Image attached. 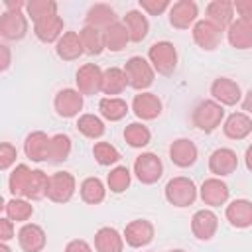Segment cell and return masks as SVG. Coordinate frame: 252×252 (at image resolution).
Instances as JSON below:
<instances>
[{
    "instance_id": "obj_1",
    "label": "cell",
    "mask_w": 252,
    "mask_h": 252,
    "mask_svg": "<svg viewBox=\"0 0 252 252\" xmlns=\"http://www.w3.org/2000/svg\"><path fill=\"white\" fill-rule=\"evenodd\" d=\"M226 114H224V106L219 104L213 98H203L195 104L193 112H191V122L197 130L211 134L215 132L219 126H222Z\"/></svg>"
},
{
    "instance_id": "obj_2",
    "label": "cell",
    "mask_w": 252,
    "mask_h": 252,
    "mask_svg": "<svg viewBox=\"0 0 252 252\" xmlns=\"http://www.w3.org/2000/svg\"><path fill=\"white\" fill-rule=\"evenodd\" d=\"M163 197L171 207L177 209H185L189 205H193L199 197V187L195 185V181L191 177L185 175H177L171 177L165 187H163Z\"/></svg>"
},
{
    "instance_id": "obj_3",
    "label": "cell",
    "mask_w": 252,
    "mask_h": 252,
    "mask_svg": "<svg viewBox=\"0 0 252 252\" xmlns=\"http://www.w3.org/2000/svg\"><path fill=\"white\" fill-rule=\"evenodd\" d=\"M124 73H126V79H128V87L138 91V93H144L148 91L154 81H156V71L152 67V63L148 61V57H142V55H132L130 59H126L124 63Z\"/></svg>"
},
{
    "instance_id": "obj_4",
    "label": "cell",
    "mask_w": 252,
    "mask_h": 252,
    "mask_svg": "<svg viewBox=\"0 0 252 252\" xmlns=\"http://www.w3.org/2000/svg\"><path fill=\"white\" fill-rule=\"evenodd\" d=\"M148 61L152 63V67H154V71L158 75L169 77L177 69V61H179L177 47L171 41H167V39L156 41L148 49Z\"/></svg>"
},
{
    "instance_id": "obj_5",
    "label": "cell",
    "mask_w": 252,
    "mask_h": 252,
    "mask_svg": "<svg viewBox=\"0 0 252 252\" xmlns=\"http://www.w3.org/2000/svg\"><path fill=\"white\" fill-rule=\"evenodd\" d=\"M132 175L142 183V185H154L161 179L163 175V161L158 154L154 152H142L132 165Z\"/></svg>"
},
{
    "instance_id": "obj_6",
    "label": "cell",
    "mask_w": 252,
    "mask_h": 252,
    "mask_svg": "<svg viewBox=\"0 0 252 252\" xmlns=\"http://www.w3.org/2000/svg\"><path fill=\"white\" fill-rule=\"evenodd\" d=\"M102 77L104 69H100L96 63H83L75 73V89L83 96H94L102 93Z\"/></svg>"
},
{
    "instance_id": "obj_7",
    "label": "cell",
    "mask_w": 252,
    "mask_h": 252,
    "mask_svg": "<svg viewBox=\"0 0 252 252\" xmlns=\"http://www.w3.org/2000/svg\"><path fill=\"white\" fill-rule=\"evenodd\" d=\"M77 191V179L71 171H55L49 175V189L47 199L57 205H65L73 199Z\"/></svg>"
},
{
    "instance_id": "obj_8",
    "label": "cell",
    "mask_w": 252,
    "mask_h": 252,
    "mask_svg": "<svg viewBox=\"0 0 252 252\" xmlns=\"http://www.w3.org/2000/svg\"><path fill=\"white\" fill-rule=\"evenodd\" d=\"M30 30V18L26 12H8L0 14V37L4 41H20Z\"/></svg>"
},
{
    "instance_id": "obj_9",
    "label": "cell",
    "mask_w": 252,
    "mask_h": 252,
    "mask_svg": "<svg viewBox=\"0 0 252 252\" xmlns=\"http://www.w3.org/2000/svg\"><path fill=\"white\" fill-rule=\"evenodd\" d=\"M169 26L175 30H191L199 20V6L195 0H177L167 12Z\"/></svg>"
},
{
    "instance_id": "obj_10",
    "label": "cell",
    "mask_w": 252,
    "mask_h": 252,
    "mask_svg": "<svg viewBox=\"0 0 252 252\" xmlns=\"http://www.w3.org/2000/svg\"><path fill=\"white\" fill-rule=\"evenodd\" d=\"M209 93H211V98L222 106H236L242 102V96H244L240 85L230 77H217L211 83Z\"/></svg>"
},
{
    "instance_id": "obj_11",
    "label": "cell",
    "mask_w": 252,
    "mask_h": 252,
    "mask_svg": "<svg viewBox=\"0 0 252 252\" xmlns=\"http://www.w3.org/2000/svg\"><path fill=\"white\" fill-rule=\"evenodd\" d=\"M85 106V96L77 89H61L53 98V108L61 118H79Z\"/></svg>"
},
{
    "instance_id": "obj_12",
    "label": "cell",
    "mask_w": 252,
    "mask_h": 252,
    "mask_svg": "<svg viewBox=\"0 0 252 252\" xmlns=\"http://www.w3.org/2000/svg\"><path fill=\"white\" fill-rule=\"evenodd\" d=\"M122 236H124V242L130 248H144L154 240L156 226L148 219H134L124 226Z\"/></svg>"
},
{
    "instance_id": "obj_13",
    "label": "cell",
    "mask_w": 252,
    "mask_h": 252,
    "mask_svg": "<svg viewBox=\"0 0 252 252\" xmlns=\"http://www.w3.org/2000/svg\"><path fill=\"white\" fill-rule=\"evenodd\" d=\"M130 110L136 114V118L140 122H148V120H156L161 114L163 102H161V98L156 93L144 91V93L134 94L132 104H130Z\"/></svg>"
},
{
    "instance_id": "obj_14",
    "label": "cell",
    "mask_w": 252,
    "mask_h": 252,
    "mask_svg": "<svg viewBox=\"0 0 252 252\" xmlns=\"http://www.w3.org/2000/svg\"><path fill=\"white\" fill-rule=\"evenodd\" d=\"M222 30H219L215 24H211L205 18H199L197 24L191 28V37L195 45L203 51H215L222 41Z\"/></svg>"
},
{
    "instance_id": "obj_15",
    "label": "cell",
    "mask_w": 252,
    "mask_h": 252,
    "mask_svg": "<svg viewBox=\"0 0 252 252\" xmlns=\"http://www.w3.org/2000/svg\"><path fill=\"white\" fill-rule=\"evenodd\" d=\"M169 159L175 167L179 169H187L191 165H195L197 158H199V148L193 140L189 138H175L171 144H169Z\"/></svg>"
},
{
    "instance_id": "obj_16",
    "label": "cell",
    "mask_w": 252,
    "mask_h": 252,
    "mask_svg": "<svg viewBox=\"0 0 252 252\" xmlns=\"http://www.w3.org/2000/svg\"><path fill=\"white\" fill-rule=\"evenodd\" d=\"M228 197H230V189L224 183V179H220V177H209L199 187V199L209 209L226 205L228 203Z\"/></svg>"
},
{
    "instance_id": "obj_17",
    "label": "cell",
    "mask_w": 252,
    "mask_h": 252,
    "mask_svg": "<svg viewBox=\"0 0 252 252\" xmlns=\"http://www.w3.org/2000/svg\"><path fill=\"white\" fill-rule=\"evenodd\" d=\"M219 230V217L213 209H199L191 217V232L197 240H211Z\"/></svg>"
},
{
    "instance_id": "obj_18",
    "label": "cell",
    "mask_w": 252,
    "mask_h": 252,
    "mask_svg": "<svg viewBox=\"0 0 252 252\" xmlns=\"http://www.w3.org/2000/svg\"><path fill=\"white\" fill-rule=\"evenodd\" d=\"M238 167V156L232 148H217L209 156V171L213 177H226L234 173Z\"/></svg>"
},
{
    "instance_id": "obj_19",
    "label": "cell",
    "mask_w": 252,
    "mask_h": 252,
    "mask_svg": "<svg viewBox=\"0 0 252 252\" xmlns=\"http://www.w3.org/2000/svg\"><path fill=\"white\" fill-rule=\"evenodd\" d=\"M49 144H51V136H47V132L33 130L24 140V154H26L28 159H32L35 163L47 161V158H49Z\"/></svg>"
},
{
    "instance_id": "obj_20",
    "label": "cell",
    "mask_w": 252,
    "mask_h": 252,
    "mask_svg": "<svg viewBox=\"0 0 252 252\" xmlns=\"http://www.w3.org/2000/svg\"><path fill=\"white\" fill-rule=\"evenodd\" d=\"M18 244L22 252H41L47 244V234L43 226L35 222H26L18 230Z\"/></svg>"
},
{
    "instance_id": "obj_21",
    "label": "cell",
    "mask_w": 252,
    "mask_h": 252,
    "mask_svg": "<svg viewBox=\"0 0 252 252\" xmlns=\"http://www.w3.org/2000/svg\"><path fill=\"white\" fill-rule=\"evenodd\" d=\"M234 6L232 0H211L205 8V20L215 24L219 30L226 32L228 26L234 22Z\"/></svg>"
},
{
    "instance_id": "obj_22",
    "label": "cell",
    "mask_w": 252,
    "mask_h": 252,
    "mask_svg": "<svg viewBox=\"0 0 252 252\" xmlns=\"http://www.w3.org/2000/svg\"><path fill=\"white\" fill-rule=\"evenodd\" d=\"M224 219L234 228H250L252 226V201L250 199H234L224 207Z\"/></svg>"
},
{
    "instance_id": "obj_23",
    "label": "cell",
    "mask_w": 252,
    "mask_h": 252,
    "mask_svg": "<svg viewBox=\"0 0 252 252\" xmlns=\"http://www.w3.org/2000/svg\"><path fill=\"white\" fill-rule=\"evenodd\" d=\"M222 134L228 140H244L252 134V116L246 112H230L222 122Z\"/></svg>"
},
{
    "instance_id": "obj_24",
    "label": "cell",
    "mask_w": 252,
    "mask_h": 252,
    "mask_svg": "<svg viewBox=\"0 0 252 252\" xmlns=\"http://www.w3.org/2000/svg\"><path fill=\"white\" fill-rule=\"evenodd\" d=\"M224 33H226V41L230 47L240 49V51L252 47V20L234 18V22L228 26Z\"/></svg>"
},
{
    "instance_id": "obj_25",
    "label": "cell",
    "mask_w": 252,
    "mask_h": 252,
    "mask_svg": "<svg viewBox=\"0 0 252 252\" xmlns=\"http://www.w3.org/2000/svg\"><path fill=\"white\" fill-rule=\"evenodd\" d=\"M122 24L126 26L132 43L144 41L148 37V33H150V20H148V16L140 8L138 10H128L122 16Z\"/></svg>"
},
{
    "instance_id": "obj_26",
    "label": "cell",
    "mask_w": 252,
    "mask_h": 252,
    "mask_svg": "<svg viewBox=\"0 0 252 252\" xmlns=\"http://www.w3.org/2000/svg\"><path fill=\"white\" fill-rule=\"evenodd\" d=\"M63 33H65V24H63V18L59 14L49 16V18L33 24V35L41 43H57Z\"/></svg>"
},
{
    "instance_id": "obj_27",
    "label": "cell",
    "mask_w": 252,
    "mask_h": 252,
    "mask_svg": "<svg viewBox=\"0 0 252 252\" xmlns=\"http://www.w3.org/2000/svg\"><path fill=\"white\" fill-rule=\"evenodd\" d=\"M55 53H57V57L63 59V61H77V59L85 53L79 32L67 30V32L59 37V41L55 43Z\"/></svg>"
},
{
    "instance_id": "obj_28",
    "label": "cell",
    "mask_w": 252,
    "mask_h": 252,
    "mask_svg": "<svg viewBox=\"0 0 252 252\" xmlns=\"http://www.w3.org/2000/svg\"><path fill=\"white\" fill-rule=\"evenodd\" d=\"M114 22H118L116 10L106 2L93 4L85 14V26H93V28H98V30H106Z\"/></svg>"
},
{
    "instance_id": "obj_29",
    "label": "cell",
    "mask_w": 252,
    "mask_h": 252,
    "mask_svg": "<svg viewBox=\"0 0 252 252\" xmlns=\"http://www.w3.org/2000/svg\"><path fill=\"white\" fill-rule=\"evenodd\" d=\"M124 236L114 226H100L94 232V252H124Z\"/></svg>"
},
{
    "instance_id": "obj_30",
    "label": "cell",
    "mask_w": 252,
    "mask_h": 252,
    "mask_svg": "<svg viewBox=\"0 0 252 252\" xmlns=\"http://www.w3.org/2000/svg\"><path fill=\"white\" fill-rule=\"evenodd\" d=\"M130 112V104L120 96H102L98 100V116L108 122H120Z\"/></svg>"
},
{
    "instance_id": "obj_31",
    "label": "cell",
    "mask_w": 252,
    "mask_h": 252,
    "mask_svg": "<svg viewBox=\"0 0 252 252\" xmlns=\"http://www.w3.org/2000/svg\"><path fill=\"white\" fill-rule=\"evenodd\" d=\"M106 191H108L106 183L96 175L85 177L79 185V197L87 205H100L106 199Z\"/></svg>"
},
{
    "instance_id": "obj_32",
    "label": "cell",
    "mask_w": 252,
    "mask_h": 252,
    "mask_svg": "<svg viewBox=\"0 0 252 252\" xmlns=\"http://www.w3.org/2000/svg\"><path fill=\"white\" fill-rule=\"evenodd\" d=\"M33 215V205L26 197H10L4 203V217H8L14 222L26 224Z\"/></svg>"
},
{
    "instance_id": "obj_33",
    "label": "cell",
    "mask_w": 252,
    "mask_h": 252,
    "mask_svg": "<svg viewBox=\"0 0 252 252\" xmlns=\"http://www.w3.org/2000/svg\"><path fill=\"white\" fill-rule=\"evenodd\" d=\"M128 87V79L122 67H108L104 69V77H102V94L104 96H118L126 91Z\"/></svg>"
},
{
    "instance_id": "obj_34",
    "label": "cell",
    "mask_w": 252,
    "mask_h": 252,
    "mask_svg": "<svg viewBox=\"0 0 252 252\" xmlns=\"http://www.w3.org/2000/svg\"><path fill=\"white\" fill-rule=\"evenodd\" d=\"M128 43H130V35H128L126 26L122 24V20L114 22L112 26H108L104 30V45H106L108 51L120 53L122 49H126Z\"/></svg>"
},
{
    "instance_id": "obj_35",
    "label": "cell",
    "mask_w": 252,
    "mask_h": 252,
    "mask_svg": "<svg viewBox=\"0 0 252 252\" xmlns=\"http://www.w3.org/2000/svg\"><path fill=\"white\" fill-rule=\"evenodd\" d=\"M81 41H83V49L87 55H100L106 45H104V30L93 28V26H83L79 30Z\"/></svg>"
},
{
    "instance_id": "obj_36",
    "label": "cell",
    "mask_w": 252,
    "mask_h": 252,
    "mask_svg": "<svg viewBox=\"0 0 252 252\" xmlns=\"http://www.w3.org/2000/svg\"><path fill=\"white\" fill-rule=\"evenodd\" d=\"M77 130H79V134H83L89 140H100L106 132V126H104V120L98 114L85 112L77 118Z\"/></svg>"
},
{
    "instance_id": "obj_37",
    "label": "cell",
    "mask_w": 252,
    "mask_h": 252,
    "mask_svg": "<svg viewBox=\"0 0 252 252\" xmlns=\"http://www.w3.org/2000/svg\"><path fill=\"white\" fill-rule=\"evenodd\" d=\"M122 136H124V142L130 146V148H136V150H142V148H146L150 142H152V132H150V128L144 124V122H130L126 128H124V132H122Z\"/></svg>"
},
{
    "instance_id": "obj_38",
    "label": "cell",
    "mask_w": 252,
    "mask_h": 252,
    "mask_svg": "<svg viewBox=\"0 0 252 252\" xmlns=\"http://www.w3.org/2000/svg\"><path fill=\"white\" fill-rule=\"evenodd\" d=\"M47 189H49V175L43 169H33L32 175H30V181H28L24 197L30 199L32 203L33 201H41V199L47 197Z\"/></svg>"
},
{
    "instance_id": "obj_39",
    "label": "cell",
    "mask_w": 252,
    "mask_h": 252,
    "mask_svg": "<svg viewBox=\"0 0 252 252\" xmlns=\"http://www.w3.org/2000/svg\"><path fill=\"white\" fill-rule=\"evenodd\" d=\"M71 150H73V144H71V138L63 132L59 134H53L51 136V144H49V158L47 161L49 163H63L69 159L71 156Z\"/></svg>"
},
{
    "instance_id": "obj_40",
    "label": "cell",
    "mask_w": 252,
    "mask_h": 252,
    "mask_svg": "<svg viewBox=\"0 0 252 252\" xmlns=\"http://www.w3.org/2000/svg\"><path fill=\"white\" fill-rule=\"evenodd\" d=\"M32 171H33V169H30L28 163H18V165H14V169H12L10 175H8V191H10L12 197H24Z\"/></svg>"
},
{
    "instance_id": "obj_41",
    "label": "cell",
    "mask_w": 252,
    "mask_h": 252,
    "mask_svg": "<svg viewBox=\"0 0 252 252\" xmlns=\"http://www.w3.org/2000/svg\"><path fill=\"white\" fill-rule=\"evenodd\" d=\"M130 183H132V171L126 165H114L106 175V187L114 195H120V193L128 191Z\"/></svg>"
},
{
    "instance_id": "obj_42",
    "label": "cell",
    "mask_w": 252,
    "mask_h": 252,
    "mask_svg": "<svg viewBox=\"0 0 252 252\" xmlns=\"http://www.w3.org/2000/svg\"><path fill=\"white\" fill-rule=\"evenodd\" d=\"M57 14V2L55 0H28L26 4V16L37 24L49 16Z\"/></svg>"
},
{
    "instance_id": "obj_43",
    "label": "cell",
    "mask_w": 252,
    "mask_h": 252,
    "mask_svg": "<svg viewBox=\"0 0 252 252\" xmlns=\"http://www.w3.org/2000/svg\"><path fill=\"white\" fill-rule=\"evenodd\" d=\"M93 158H94V161L98 165L110 167V165H116L120 161V152L110 142L100 140V142H94L93 144Z\"/></svg>"
},
{
    "instance_id": "obj_44",
    "label": "cell",
    "mask_w": 252,
    "mask_h": 252,
    "mask_svg": "<svg viewBox=\"0 0 252 252\" xmlns=\"http://www.w3.org/2000/svg\"><path fill=\"white\" fill-rule=\"evenodd\" d=\"M138 6L146 16H161L163 12H169L171 2L169 0H140Z\"/></svg>"
},
{
    "instance_id": "obj_45",
    "label": "cell",
    "mask_w": 252,
    "mask_h": 252,
    "mask_svg": "<svg viewBox=\"0 0 252 252\" xmlns=\"http://www.w3.org/2000/svg\"><path fill=\"white\" fill-rule=\"evenodd\" d=\"M16 158H18L16 146H12L10 142H2L0 144V169L2 171H8L10 167L18 165L16 163Z\"/></svg>"
},
{
    "instance_id": "obj_46",
    "label": "cell",
    "mask_w": 252,
    "mask_h": 252,
    "mask_svg": "<svg viewBox=\"0 0 252 252\" xmlns=\"http://www.w3.org/2000/svg\"><path fill=\"white\" fill-rule=\"evenodd\" d=\"M16 236V222L8 217H0V242H10Z\"/></svg>"
},
{
    "instance_id": "obj_47",
    "label": "cell",
    "mask_w": 252,
    "mask_h": 252,
    "mask_svg": "<svg viewBox=\"0 0 252 252\" xmlns=\"http://www.w3.org/2000/svg\"><path fill=\"white\" fill-rule=\"evenodd\" d=\"M236 18L252 20V0H232Z\"/></svg>"
},
{
    "instance_id": "obj_48",
    "label": "cell",
    "mask_w": 252,
    "mask_h": 252,
    "mask_svg": "<svg viewBox=\"0 0 252 252\" xmlns=\"http://www.w3.org/2000/svg\"><path fill=\"white\" fill-rule=\"evenodd\" d=\"M63 252H93V246L83 238H73V240H69L65 244Z\"/></svg>"
},
{
    "instance_id": "obj_49",
    "label": "cell",
    "mask_w": 252,
    "mask_h": 252,
    "mask_svg": "<svg viewBox=\"0 0 252 252\" xmlns=\"http://www.w3.org/2000/svg\"><path fill=\"white\" fill-rule=\"evenodd\" d=\"M12 65V49L8 43H0V73H6Z\"/></svg>"
},
{
    "instance_id": "obj_50",
    "label": "cell",
    "mask_w": 252,
    "mask_h": 252,
    "mask_svg": "<svg viewBox=\"0 0 252 252\" xmlns=\"http://www.w3.org/2000/svg\"><path fill=\"white\" fill-rule=\"evenodd\" d=\"M28 0H4V10L8 12H26Z\"/></svg>"
},
{
    "instance_id": "obj_51",
    "label": "cell",
    "mask_w": 252,
    "mask_h": 252,
    "mask_svg": "<svg viewBox=\"0 0 252 252\" xmlns=\"http://www.w3.org/2000/svg\"><path fill=\"white\" fill-rule=\"evenodd\" d=\"M240 106H242V112H246L248 116H252V89L246 91V94L242 96Z\"/></svg>"
},
{
    "instance_id": "obj_52",
    "label": "cell",
    "mask_w": 252,
    "mask_h": 252,
    "mask_svg": "<svg viewBox=\"0 0 252 252\" xmlns=\"http://www.w3.org/2000/svg\"><path fill=\"white\" fill-rule=\"evenodd\" d=\"M244 165H246V169L252 173V144L246 148V152H244Z\"/></svg>"
},
{
    "instance_id": "obj_53",
    "label": "cell",
    "mask_w": 252,
    "mask_h": 252,
    "mask_svg": "<svg viewBox=\"0 0 252 252\" xmlns=\"http://www.w3.org/2000/svg\"><path fill=\"white\" fill-rule=\"evenodd\" d=\"M0 252H12V248L8 246V242H0Z\"/></svg>"
},
{
    "instance_id": "obj_54",
    "label": "cell",
    "mask_w": 252,
    "mask_h": 252,
    "mask_svg": "<svg viewBox=\"0 0 252 252\" xmlns=\"http://www.w3.org/2000/svg\"><path fill=\"white\" fill-rule=\"evenodd\" d=\"M169 252H185V250H181V248H175V250H169Z\"/></svg>"
},
{
    "instance_id": "obj_55",
    "label": "cell",
    "mask_w": 252,
    "mask_h": 252,
    "mask_svg": "<svg viewBox=\"0 0 252 252\" xmlns=\"http://www.w3.org/2000/svg\"><path fill=\"white\" fill-rule=\"evenodd\" d=\"M148 252H154V250H148Z\"/></svg>"
}]
</instances>
